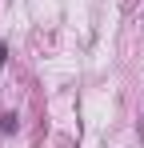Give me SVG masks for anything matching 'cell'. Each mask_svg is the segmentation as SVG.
<instances>
[{
	"label": "cell",
	"mask_w": 144,
	"mask_h": 148,
	"mask_svg": "<svg viewBox=\"0 0 144 148\" xmlns=\"http://www.w3.org/2000/svg\"><path fill=\"white\" fill-rule=\"evenodd\" d=\"M4 56H8V48H4V44H0V64H4Z\"/></svg>",
	"instance_id": "cell-1"
}]
</instances>
